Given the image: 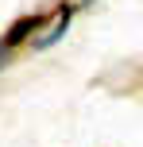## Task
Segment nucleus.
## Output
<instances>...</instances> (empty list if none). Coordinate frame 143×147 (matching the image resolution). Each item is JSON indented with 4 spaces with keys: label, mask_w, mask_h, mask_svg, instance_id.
Here are the masks:
<instances>
[{
    "label": "nucleus",
    "mask_w": 143,
    "mask_h": 147,
    "mask_svg": "<svg viewBox=\"0 0 143 147\" xmlns=\"http://www.w3.org/2000/svg\"><path fill=\"white\" fill-rule=\"evenodd\" d=\"M43 27V16H23V20H15L12 27H8V35H4V47H19V43H27L31 39V31H39Z\"/></svg>",
    "instance_id": "f257e3e1"
},
{
    "label": "nucleus",
    "mask_w": 143,
    "mask_h": 147,
    "mask_svg": "<svg viewBox=\"0 0 143 147\" xmlns=\"http://www.w3.org/2000/svg\"><path fill=\"white\" fill-rule=\"evenodd\" d=\"M66 27H70V8H62V12H58V23H54V27L46 31V35H39V39H35V47H39V51L54 47V43H58L62 35H66Z\"/></svg>",
    "instance_id": "f03ea898"
},
{
    "label": "nucleus",
    "mask_w": 143,
    "mask_h": 147,
    "mask_svg": "<svg viewBox=\"0 0 143 147\" xmlns=\"http://www.w3.org/2000/svg\"><path fill=\"white\" fill-rule=\"evenodd\" d=\"M4 54H8V47H4V43H0V66H4Z\"/></svg>",
    "instance_id": "7ed1b4c3"
}]
</instances>
